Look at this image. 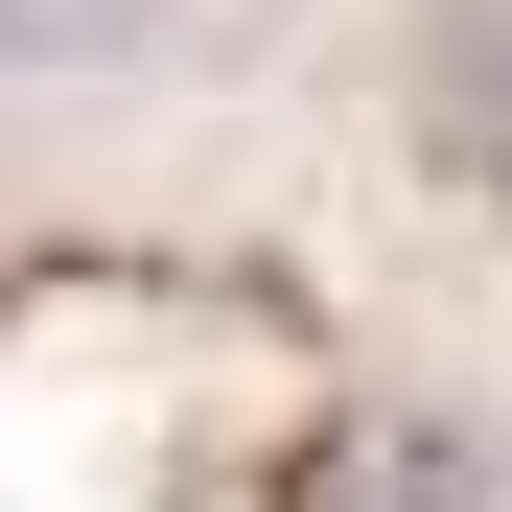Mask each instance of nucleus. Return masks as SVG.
Instances as JSON below:
<instances>
[{"instance_id": "obj_1", "label": "nucleus", "mask_w": 512, "mask_h": 512, "mask_svg": "<svg viewBox=\"0 0 512 512\" xmlns=\"http://www.w3.org/2000/svg\"><path fill=\"white\" fill-rule=\"evenodd\" d=\"M233 0H0V117H140L187 94Z\"/></svg>"}]
</instances>
